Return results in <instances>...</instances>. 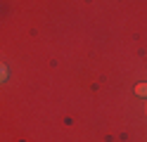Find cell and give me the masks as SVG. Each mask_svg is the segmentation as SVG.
Segmentation results:
<instances>
[{"mask_svg": "<svg viewBox=\"0 0 147 142\" xmlns=\"http://www.w3.org/2000/svg\"><path fill=\"white\" fill-rule=\"evenodd\" d=\"M5 78H7V69H5V64L0 62V83H3Z\"/></svg>", "mask_w": 147, "mask_h": 142, "instance_id": "obj_1", "label": "cell"}, {"mask_svg": "<svg viewBox=\"0 0 147 142\" xmlns=\"http://www.w3.org/2000/svg\"><path fill=\"white\" fill-rule=\"evenodd\" d=\"M138 95H147V85H138Z\"/></svg>", "mask_w": 147, "mask_h": 142, "instance_id": "obj_2", "label": "cell"}]
</instances>
